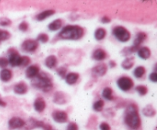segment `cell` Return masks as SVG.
<instances>
[{
    "label": "cell",
    "instance_id": "obj_30",
    "mask_svg": "<svg viewBox=\"0 0 157 130\" xmlns=\"http://www.w3.org/2000/svg\"><path fill=\"white\" fill-rule=\"evenodd\" d=\"M104 102L102 99H99V100L96 101L94 102L93 104V110L96 112H101L104 109Z\"/></svg>",
    "mask_w": 157,
    "mask_h": 130
},
{
    "label": "cell",
    "instance_id": "obj_12",
    "mask_svg": "<svg viewBox=\"0 0 157 130\" xmlns=\"http://www.w3.org/2000/svg\"><path fill=\"white\" fill-rule=\"evenodd\" d=\"M40 68L37 65H31L26 69L25 76L27 78L29 79H33L34 77L37 76L39 73Z\"/></svg>",
    "mask_w": 157,
    "mask_h": 130
},
{
    "label": "cell",
    "instance_id": "obj_34",
    "mask_svg": "<svg viewBox=\"0 0 157 130\" xmlns=\"http://www.w3.org/2000/svg\"><path fill=\"white\" fill-rule=\"evenodd\" d=\"M49 38H48V35L45 33H41L38 35V36L37 37V40L36 41L38 42H41L44 44V43H47L48 41Z\"/></svg>",
    "mask_w": 157,
    "mask_h": 130
},
{
    "label": "cell",
    "instance_id": "obj_20",
    "mask_svg": "<svg viewBox=\"0 0 157 130\" xmlns=\"http://www.w3.org/2000/svg\"><path fill=\"white\" fill-rule=\"evenodd\" d=\"M147 34L144 33V32H139V33L136 34V38H135L134 41H133V45L134 47H138L139 48L140 45L147 39Z\"/></svg>",
    "mask_w": 157,
    "mask_h": 130
},
{
    "label": "cell",
    "instance_id": "obj_25",
    "mask_svg": "<svg viewBox=\"0 0 157 130\" xmlns=\"http://www.w3.org/2000/svg\"><path fill=\"white\" fill-rule=\"evenodd\" d=\"M134 65V58H127L121 64L124 70H130Z\"/></svg>",
    "mask_w": 157,
    "mask_h": 130
},
{
    "label": "cell",
    "instance_id": "obj_19",
    "mask_svg": "<svg viewBox=\"0 0 157 130\" xmlns=\"http://www.w3.org/2000/svg\"><path fill=\"white\" fill-rule=\"evenodd\" d=\"M64 79H65L66 83L67 84H69V85H73V84H76L77 81L79 79V74L78 73L71 72V73H67Z\"/></svg>",
    "mask_w": 157,
    "mask_h": 130
},
{
    "label": "cell",
    "instance_id": "obj_33",
    "mask_svg": "<svg viewBox=\"0 0 157 130\" xmlns=\"http://www.w3.org/2000/svg\"><path fill=\"white\" fill-rule=\"evenodd\" d=\"M136 90L140 96H145L148 93V88L146 86L139 85L136 87Z\"/></svg>",
    "mask_w": 157,
    "mask_h": 130
},
{
    "label": "cell",
    "instance_id": "obj_29",
    "mask_svg": "<svg viewBox=\"0 0 157 130\" xmlns=\"http://www.w3.org/2000/svg\"><path fill=\"white\" fill-rule=\"evenodd\" d=\"M138 49H139L138 47H134V46H131V47H125V48L123 49L122 51H121V54H122V55H124V56H128V55L133 54V52L137 51Z\"/></svg>",
    "mask_w": 157,
    "mask_h": 130
},
{
    "label": "cell",
    "instance_id": "obj_2",
    "mask_svg": "<svg viewBox=\"0 0 157 130\" xmlns=\"http://www.w3.org/2000/svg\"><path fill=\"white\" fill-rule=\"evenodd\" d=\"M32 87L41 90L44 93L50 92L53 88V79L49 73L45 72H39L38 75L31 81Z\"/></svg>",
    "mask_w": 157,
    "mask_h": 130
},
{
    "label": "cell",
    "instance_id": "obj_24",
    "mask_svg": "<svg viewBox=\"0 0 157 130\" xmlns=\"http://www.w3.org/2000/svg\"><path fill=\"white\" fill-rule=\"evenodd\" d=\"M142 112L143 114L145 116H147V117H153L156 113V110L154 109V107L152 105H150V104L146 106L143 109Z\"/></svg>",
    "mask_w": 157,
    "mask_h": 130
},
{
    "label": "cell",
    "instance_id": "obj_38",
    "mask_svg": "<svg viewBox=\"0 0 157 130\" xmlns=\"http://www.w3.org/2000/svg\"><path fill=\"white\" fill-rule=\"evenodd\" d=\"M18 29L22 32H27L28 29H29V24L26 21H22L18 25Z\"/></svg>",
    "mask_w": 157,
    "mask_h": 130
},
{
    "label": "cell",
    "instance_id": "obj_26",
    "mask_svg": "<svg viewBox=\"0 0 157 130\" xmlns=\"http://www.w3.org/2000/svg\"><path fill=\"white\" fill-rule=\"evenodd\" d=\"M106 35H107V32H106L105 29L103 28H99L95 31L94 38L98 41H101L105 38Z\"/></svg>",
    "mask_w": 157,
    "mask_h": 130
},
{
    "label": "cell",
    "instance_id": "obj_43",
    "mask_svg": "<svg viewBox=\"0 0 157 130\" xmlns=\"http://www.w3.org/2000/svg\"><path fill=\"white\" fill-rule=\"evenodd\" d=\"M42 128L44 130H52V125H49V124H44V125L42 126Z\"/></svg>",
    "mask_w": 157,
    "mask_h": 130
},
{
    "label": "cell",
    "instance_id": "obj_39",
    "mask_svg": "<svg viewBox=\"0 0 157 130\" xmlns=\"http://www.w3.org/2000/svg\"><path fill=\"white\" fill-rule=\"evenodd\" d=\"M67 130H78V125L75 122H71L67 125Z\"/></svg>",
    "mask_w": 157,
    "mask_h": 130
},
{
    "label": "cell",
    "instance_id": "obj_17",
    "mask_svg": "<svg viewBox=\"0 0 157 130\" xmlns=\"http://www.w3.org/2000/svg\"><path fill=\"white\" fill-rule=\"evenodd\" d=\"M44 124V122H43V121H38L33 119V118H30L28 124L25 123V125H26V128H27V129H32V128H38V127H41V128H42Z\"/></svg>",
    "mask_w": 157,
    "mask_h": 130
},
{
    "label": "cell",
    "instance_id": "obj_28",
    "mask_svg": "<svg viewBox=\"0 0 157 130\" xmlns=\"http://www.w3.org/2000/svg\"><path fill=\"white\" fill-rule=\"evenodd\" d=\"M146 73V69L145 67L143 66H139V67H136L135 70H133V75L136 78H141L145 75Z\"/></svg>",
    "mask_w": 157,
    "mask_h": 130
},
{
    "label": "cell",
    "instance_id": "obj_35",
    "mask_svg": "<svg viewBox=\"0 0 157 130\" xmlns=\"http://www.w3.org/2000/svg\"><path fill=\"white\" fill-rule=\"evenodd\" d=\"M12 24V21L9 18L6 17H2L0 18V26L6 27V26H9Z\"/></svg>",
    "mask_w": 157,
    "mask_h": 130
},
{
    "label": "cell",
    "instance_id": "obj_6",
    "mask_svg": "<svg viewBox=\"0 0 157 130\" xmlns=\"http://www.w3.org/2000/svg\"><path fill=\"white\" fill-rule=\"evenodd\" d=\"M8 54H9V58H8L9 64H10L12 67H18L21 56L18 54V50L14 47H11L8 50Z\"/></svg>",
    "mask_w": 157,
    "mask_h": 130
},
{
    "label": "cell",
    "instance_id": "obj_8",
    "mask_svg": "<svg viewBox=\"0 0 157 130\" xmlns=\"http://www.w3.org/2000/svg\"><path fill=\"white\" fill-rule=\"evenodd\" d=\"M107 66L104 63H101V64H97L91 70L92 75L94 76H97V77H101V76H104L107 73Z\"/></svg>",
    "mask_w": 157,
    "mask_h": 130
},
{
    "label": "cell",
    "instance_id": "obj_7",
    "mask_svg": "<svg viewBox=\"0 0 157 130\" xmlns=\"http://www.w3.org/2000/svg\"><path fill=\"white\" fill-rule=\"evenodd\" d=\"M38 45H39V44H38V42L36 40L27 39L21 44V49L25 52L33 53V52H35L37 50Z\"/></svg>",
    "mask_w": 157,
    "mask_h": 130
},
{
    "label": "cell",
    "instance_id": "obj_31",
    "mask_svg": "<svg viewBox=\"0 0 157 130\" xmlns=\"http://www.w3.org/2000/svg\"><path fill=\"white\" fill-rule=\"evenodd\" d=\"M31 63V59L28 56H21L19 61V64H18V67H26L29 65Z\"/></svg>",
    "mask_w": 157,
    "mask_h": 130
},
{
    "label": "cell",
    "instance_id": "obj_4",
    "mask_svg": "<svg viewBox=\"0 0 157 130\" xmlns=\"http://www.w3.org/2000/svg\"><path fill=\"white\" fill-rule=\"evenodd\" d=\"M112 34L118 41H121V42H127L131 38L130 32L124 26L118 25L113 28Z\"/></svg>",
    "mask_w": 157,
    "mask_h": 130
},
{
    "label": "cell",
    "instance_id": "obj_14",
    "mask_svg": "<svg viewBox=\"0 0 157 130\" xmlns=\"http://www.w3.org/2000/svg\"><path fill=\"white\" fill-rule=\"evenodd\" d=\"M46 107V102L42 97H38L34 102V109L38 113H41Z\"/></svg>",
    "mask_w": 157,
    "mask_h": 130
},
{
    "label": "cell",
    "instance_id": "obj_3",
    "mask_svg": "<svg viewBox=\"0 0 157 130\" xmlns=\"http://www.w3.org/2000/svg\"><path fill=\"white\" fill-rule=\"evenodd\" d=\"M84 30L79 25L68 24L62 28L58 34V38L63 40H79L83 38Z\"/></svg>",
    "mask_w": 157,
    "mask_h": 130
},
{
    "label": "cell",
    "instance_id": "obj_9",
    "mask_svg": "<svg viewBox=\"0 0 157 130\" xmlns=\"http://www.w3.org/2000/svg\"><path fill=\"white\" fill-rule=\"evenodd\" d=\"M52 118L54 120L58 123H64L68 120V116L66 112L62 110H55L52 113Z\"/></svg>",
    "mask_w": 157,
    "mask_h": 130
},
{
    "label": "cell",
    "instance_id": "obj_16",
    "mask_svg": "<svg viewBox=\"0 0 157 130\" xmlns=\"http://www.w3.org/2000/svg\"><path fill=\"white\" fill-rule=\"evenodd\" d=\"M44 64L49 69H53L58 64V58L55 55H49L44 61Z\"/></svg>",
    "mask_w": 157,
    "mask_h": 130
},
{
    "label": "cell",
    "instance_id": "obj_5",
    "mask_svg": "<svg viewBox=\"0 0 157 130\" xmlns=\"http://www.w3.org/2000/svg\"><path fill=\"white\" fill-rule=\"evenodd\" d=\"M118 87L123 91H129L131 90L134 86L133 80L129 76H121L117 81Z\"/></svg>",
    "mask_w": 157,
    "mask_h": 130
},
{
    "label": "cell",
    "instance_id": "obj_22",
    "mask_svg": "<svg viewBox=\"0 0 157 130\" xmlns=\"http://www.w3.org/2000/svg\"><path fill=\"white\" fill-rule=\"evenodd\" d=\"M55 13V11L53 10V9H48V10H44L37 15L36 19L38 20V21H43V20L46 19V18H48V17L52 16V15H54Z\"/></svg>",
    "mask_w": 157,
    "mask_h": 130
},
{
    "label": "cell",
    "instance_id": "obj_42",
    "mask_svg": "<svg viewBox=\"0 0 157 130\" xmlns=\"http://www.w3.org/2000/svg\"><path fill=\"white\" fill-rule=\"evenodd\" d=\"M101 21L102 23H104V24H107V23H110L111 21V19L107 16H103L101 18Z\"/></svg>",
    "mask_w": 157,
    "mask_h": 130
},
{
    "label": "cell",
    "instance_id": "obj_11",
    "mask_svg": "<svg viewBox=\"0 0 157 130\" xmlns=\"http://www.w3.org/2000/svg\"><path fill=\"white\" fill-rule=\"evenodd\" d=\"M53 102L55 103L58 104V105H64L68 102L67 96L61 91L55 92V94H54Z\"/></svg>",
    "mask_w": 157,
    "mask_h": 130
},
{
    "label": "cell",
    "instance_id": "obj_44",
    "mask_svg": "<svg viewBox=\"0 0 157 130\" xmlns=\"http://www.w3.org/2000/svg\"><path fill=\"white\" fill-rule=\"evenodd\" d=\"M117 64L116 62H115L114 61H109V66H110V67H111V68H113V67H116Z\"/></svg>",
    "mask_w": 157,
    "mask_h": 130
},
{
    "label": "cell",
    "instance_id": "obj_18",
    "mask_svg": "<svg viewBox=\"0 0 157 130\" xmlns=\"http://www.w3.org/2000/svg\"><path fill=\"white\" fill-rule=\"evenodd\" d=\"M137 54L141 59L147 60L150 58L151 56V50L147 47H142L138 49Z\"/></svg>",
    "mask_w": 157,
    "mask_h": 130
},
{
    "label": "cell",
    "instance_id": "obj_21",
    "mask_svg": "<svg viewBox=\"0 0 157 130\" xmlns=\"http://www.w3.org/2000/svg\"><path fill=\"white\" fill-rule=\"evenodd\" d=\"M12 77V70L9 69H2L0 72V79L3 82H9Z\"/></svg>",
    "mask_w": 157,
    "mask_h": 130
},
{
    "label": "cell",
    "instance_id": "obj_32",
    "mask_svg": "<svg viewBox=\"0 0 157 130\" xmlns=\"http://www.w3.org/2000/svg\"><path fill=\"white\" fill-rule=\"evenodd\" d=\"M11 37V34L8 31L0 29V42L2 41H6L9 39Z\"/></svg>",
    "mask_w": 157,
    "mask_h": 130
},
{
    "label": "cell",
    "instance_id": "obj_37",
    "mask_svg": "<svg viewBox=\"0 0 157 130\" xmlns=\"http://www.w3.org/2000/svg\"><path fill=\"white\" fill-rule=\"evenodd\" d=\"M8 65H9V61L7 58L4 57H0V68L5 69Z\"/></svg>",
    "mask_w": 157,
    "mask_h": 130
},
{
    "label": "cell",
    "instance_id": "obj_10",
    "mask_svg": "<svg viewBox=\"0 0 157 130\" xmlns=\"http://www.w3.org/2000/svg\"><path fill=\"white\" fill-rule=\"evenodd\" d=\"M25 122L22 119L19 117H16V116L11 118L9 120V122H8L9 128L11 130L20 128L21 127L25 126Z\"/></svg>",
    "mask_w": 157,
    "mask_h": 130
},
{
    "label": "cell",
    "instance_id": "obj_23",
    "mask_svg": "<svg viewBox=\"0 0 157 130\" xmlns=\"http://www.w3.org/2000/svg\"><path fill=\"white\" fill-rule=\"evenodd\" d=\"M63 24V20L61 18H58V19L54 20L52 22H51L48 24V29L51 32H55V31H58V29H60L62 26Z\"/></svg>",
    "mask_w": 157,
    "mask_h": 130
},
{
    "label": "cell",
    "instance_id": "obj_36",
    "mask_svg": "<svg viewBox=\"0 0 157 130\" xmlns=\"http://www.w3.org/2000/svg\"><path fill=\"white\" fill-rule=\"evenodd\" d=\"M66 73H67V68L64 67H61L57 69V73L61 76V78H65Z\"/></svg>",
    "mask_w": 157,
    "mask_h": 130
},
{
    "label": "cell",
    "instance_id": "obj_1",
    "mask_svg": "<svg viewBox=\"0 0 157 130\" xmlns=\"http://www.w3.org/2000/svg\"><path fill=\"white\" fill-rule=\"evenodd\" d=\"M124 123L132 130H138L141 126V119L136 104L130 103L124 113Z\"/></svg>",
    "mask_w": 157,
    "mask_h": 130
},
{
    "label": "cell",
    "instance_id": "obj_41",
    "mask_svg": "<svg viewBox=\"0 0 157 130\" xmlns=\"http://www.w3.org/2000/svg\"><path fill=\"white\" fill-rule=\"evenodd\" d=\"M149 77H150V80L152 81V82H153V83L157 82V73L156 71H154V72H153L152 73H150Z\"/></svg>",
    "mask_w": 157,
    "mask_h": 130
},
{
    "label": "cell",
    "instance_id": "obj_40",
    "mask_svg": "<svg viewBox=\"0 0 157 130\" xmlns=\"http://www.w3.org/2000/svg\"><path fill=\"white\" fill-rule=\"evenodd\" d=\"M100 129L101 130H110V126L108 123L103 122L100 124Z\"/></svg>",
    "mask_w": 157,
    "mask_h": 130
},
{
    "label": "cell",
    "instance_id": "obj_15",
    "mask_svg": "<svg viewBox=\"0 0 157 130\" xmlns=\"http://www.w3.org/2000/svg\"><path fill=\"white\" fill-rule=\"evenodd\" d=\"M92 58H93V59L96 60V61H103V60L107 58V52L104 49L98 48L93 52Z\"/></svg>",
    "mask_w": 157,
    "mask_h": 130
},
{
    "label": "cell",
    "instance_id": "obj_45",
    "mask_svg": "<svg viewBox=\"0 0 157 130\" xmlns=\"http://www.w3.org/2000/svg\"><path fill=\"white\" fill-rule=\"evenodd\" d=\"M0 106L2 107L6 106V102H5L4 100H2V99L1 97V95H0Z\"/></svg>",
    "mask_w": 157,
    "mask_h": 130
},
{
    "label": "cell",
    "instance_id": "obj_27",
    "mask_svg": "<svg viewBox=\"0 0 157 130\" xmlns=\"http://www.w3.org/2000/svg\"><path fill=\"white\" fill-rule=\"evenodd\" d=\"M102 96L107 100H113V90L110 87H105L103 90Z\"/></svg>",
    "mask_w": 157,
    "mask_h": 130
},
{
    "label": "cell",
    "instance_id": "obj_13",
    "mask_svg": "<svg viewBox=\"0 0 157 130\" xmlns=\"http://www.w3.org/2000/svg\"><path fill=\"white\" fill-rule=\"evenodd\" d=\"M13 90L14 93H16V94L23 95L27 93L28 90H29V87L25 82H19L14 86Z\"/></svg>",
    "mask_w": 157,
    "mask_h": 130
}]
</instances>
